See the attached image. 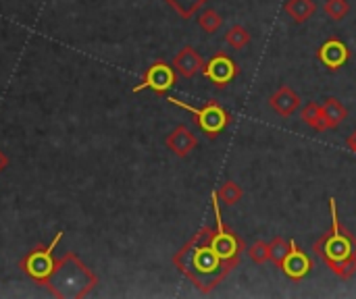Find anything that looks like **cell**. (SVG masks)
<instances>
[{
    "instance_id": "12",
    "label": "cell",
    "mask_w": 356,
    "mask_h": 299,
    "mask_svg": "<svg viewBox=\"0 0 356 299\" xmlns=\"http://www.w3.org/2000/svg\"><path fill=\"white\" fill-rule=\"evenodd\" d=\"M300 104H302L300 96H298L290 85H282V87L269 98V106H271L280 117H284V119H288V117H292L294 112H298V110H300Z\"/></svg>"
},
{
    "instance_id": "15",
    "label": "cell",
    "mask_w": 356,
    "mask_h": 299,
    "mask_svg": "<svg viewBox=\"0 0 356 299\" xmlns=\"http://www.w3.org/2000/svg\"><path fill=\"white\" fill-rule=\"evenodd\" d=\"M300 119L307 127L323 133L327 131V125H325V119H323V110H321V104L317 102H309L302 110H300Z\"/></svg>"
},
{
    "instance_id": "13",
    "label": "cell",
    "mask_w": 356,
    "mask_h": 299,
    "mask_svg": "<svg viewBox=\"0 0 356 299\" xmlns=\"http://www.w3.org/2000/svg\"><path fill=\"white\" fill-rule=\"evenodd\" d=\"M321 110H323V119H325L327 129H336V127H340L348 119V108L338 98H334V96L323 100Z\"/></svg>"
},
{
    "instance_id": "17",
    "label": "cell",
    "mask_w": 356,
    "mask_h": 299,
    "mask_svg": "<svg viewBox=\"0 0 356 299\" xmlns=\"http://www.w3.org/2000/svg\"><path fill=\"white\" fill-rule=\"evenodd\" d=\"M250 40H252V35H250V31H248L244 25H234V27H229L227 33H225V42H227V46H232L234 50H244V48L250 44Z\"/></svg>"
},
{
    "instance_id": "20",
    "label": "cell",
    "mask_w": 356,
    "mask_h": 299,
    "mask_svg": "<svg viewBox=\"0 0 356 299\" xmlns=\"http://www.w3.org/2000/svg\"><path fill=\"white\" fill-rule=\"evenodd\" d=\"M323 10L332 21H344L350 12V2L348 0H325Z\"/></svg>"
},
{
    "instance_id": "3",
    "label": "cell",
    "mask_w": 356,
    "mask_h": 299,
    "mask_svg": "<svg viewBox=\"0 0 356 299\" xmlns=\"http://www.w3.org/2000/svg\"><path fill=\"white\" fill-rule=\"evenodd\" d=\"M167 102H171V104H175V106H179V108H184V110H188V112H192L196 119V125L200 127V131H204L211 139H215L229 123H232V117H229V112L225 110V108H221L215 100H211L207 106H202V108H196V106H190V104H186V102H181V100H177V98H167Z\"/></svg>"
},
{
    "instance_id": "14",
    "label": "cell",
    "mask_w": 356,
    "mask_h": 299,
    "mask_svg": "<svg viewBox=\"0 0 356 299\" xmlns=\"http://www.w3.org/2000/svg\"><path fill=\"white\" fill-rule=\"evenodd\" d=\"M286 12L290 15V19L294 23H307L309 19H313V15L317 12V2L315 0H288L286 2Z\"/></svg>"
},
{
    "instance_id": "16",
    "label": "cell",
    "mask_w": 356,
    "mask_h": 299,
    "mask_svg": "<svg viewBox=\"0 0 356 299\" xmlns=\"http://www.w3.org/2000/svg\"><path fill=\"white\" fill-rule=\"evenodd\" d=\"M217 198H219V204H225V206H236L242 198H244V189L236 183V181H225L219 185V189L215 191Z\"/></svg>"
},
{
    "instance_id": "2",
    "label": "cell",
    "mask_w": 356,
    "mask_h": 299,
    "mask_svg": "<svg viewBox=\"0 0 356 299\" xmlns=\"http://www.w3.org/2000/svg\"><path fill=\"white\" fill-rule=\"evenodd\" d=\"M330 210H332V233L321 237L315 244V254L332 268V273L336 277H340L342 281H348L356 275V241L353 237H348L346 233H342L340 227V219H338V206L336 200H330Z\"/></svg>"
},
{
    "instance_id": "11",
    "label": "cell",
    "mask_w": 356,
    "mask_h": 299,
    "mask_svg": "<svg viewBox=\"0 0 356 299\" xmlns=\"http://www.w3.org/2000/svg\"><path fill=\"white\" fill-rule=\"evenodd\" d=\"M204 65H207V62L202 60V56H200L192 46H184V48L175 54V58H173V69H175V73L181 75L184 79H192L194 75L202 73Z\"/></svg>"
},
{
    "instance_id": "19",
    "label": "cell",
    "mask_w": 356,
    "mask_h": 299,
    "mask_svg": "<svg viewBox=\"0 0 356 299\" xmlns=\"http://www.w3.org/2000/svg\"><path fill=\"white\" fill-rule=\"evenodd\" d=\"M290 248H292V241H286L284 237H275V239L269 244V250H271V262H273L275 266H280V268H282L284 260H286V258H288V254H290Z\"/></svg>"
},
{
    "instance_id": "7",
    "label": "cell",
    "mask_w": 356,
    "mask_h": 299,
    "mask_svg": "<svg viewBox=\"0 0 356 299\" xmlns=\"http://www.w3.org/2000/svg\"><path fill=\"white\" fill-rule=\"evenodd\" d=\"M204 77H209L213 83H217L219 87L227 85L236 75H238V67L236 62L227 56V54H215L202 69Z\"/></svg>"
},
{
    "instance_id": "5",
    "label": "cell",
    "mask_w": 356,
    "mask_h": 299,
    "mask_svg": "<svg viewBox=\"0 0 356 299\" xmlns=\"http://www.w3.org/2000/svg\"><path fill=\"white\" fill-rule=\"evenodd\" d=\"M213 208H215V216H217V233H213L209 246L213 248V252L227 264H236L238 262V254L242 250V241H238L234 237V233H227L223 223H221V216H219V198L217 194L213 191Z\"/></svg>"
},
{
    "instance_id": "21",
    "label": "cell",
    "mask_w": 356,
    "mask_h": 299,
    "mask_svg": "<svg viewBox=\"0 0 356 299\" xmlns=\"http://www.w3.org/2000/svg\"><path fill=\"white\" fill-rule=\"evenodd\" d=\"M248 258L254 262V264H267L271 262V250H269V244L267 241H254L248 246Z\"/></svg>"
},
{
    "instance_id": "8",
    "label": "cell",
    "mask_w": 356,
    "mask_h": 299,
    "mask_svg": "<svg viewBox=\"0 0 356 299\" xmlns=\"http://www.w3.org/2000/svg\"><path fill=\"white\" fill-rule=\"evenodd\" d=\"M165 146L169 148V152H173L177 158H186L190 156L196 148H198V137L194 135V131L186 125H177L165 139Z\"/></svg>"
},
{
    "instance_id": "22",
    "label": "cell",
    "mask_w": 356,
    "mask_h": 299,
    "mask_svg": "<svg viewBox=\"0 0 356 299\" xmlns=\"http://www.w3.org/2000/svg\"><path fill=\"white\" fill-rule=\"evenodd\" d=\"M346 146H348V150H350V152H355L356 154V131L348 135V139H346Z\"/></svg>"
},
{
    "instance_id": "1",
    "label": "cell",
    "mask_w": 356,
    "mask_h": 299,
    "mask_svg": "<svg viewBox=\"0 0 356 299\" xmlns=\"http://www.w3.org/2000/svg\"><path fill=\"white\" fill-rule=\"evenodd\" d=\"M98 285V277L77 258L75 252H67L54 264V271L44 281L50 296L58 299L88 298Z\"/></svg>"
},
{
    "instance_id": "9",
    "label": "cell",
    "mask_w": 356,
    "mask_h": 299,
    "mask_svg": "<svg viewBox=\"0 0 356 299\" xmlns=\"http://www.w3.org/2000/svg\"><path fill=\"white\" fill-rule=\"evenodd\" d=\"M282 271L288 279L292 281H302L311 271H313V260L307 252H302L296 241H292V248H290V254L288 258L284 260L282 264Z\"/></svg>"
},
{
    "instance_id": "10",
    "label": "cell",
    "mask_w": 356,
    "mask_h": 299,
    "mask_svg": "<svg viewBox=\"0 0 356 299\" xmlns=\"http://www.w3.org/2000/svg\"><path fill=\"white\" fill-rule=\"evenodd\" d=\"M319 60L330 69V71H338L340 67H344L350 58V50L348 46L338 40V37H330L327 42H323V46L317 52Z\"/></svg>"
},
{
    "instance_id": "23",
    "label": "cell",
    "mask_w": 356,
    "mask_h": 299,
    "mask_svg": "<svg viewBox=\"0 0 356 299\" xmlns=\"http://www.w3.org/2000/svg\"><path fill=\"white\" fill-rule=\"evenodd\" d=\"M6 166H8V158H6V154H4V152L0 150V175H2L4 171H6Z\"/></svg>"
},
{
    "instance_id": "6",
    "label": "cell",
    "mask_w": 356,
    "mask_h": 299,
    "mask_svg": "<svg viewBox=\"0 0 356 299\" xmlns=\"http://www.w3.org/2000/svg\"><path fill=\"white\" fill-rule=\"evenodd\" d=\"M175 79H177V73L173 69V65H167L163 60H156L154 65L148 67V71L144 73V79L140 85H136L131 92L138 94L142 89H152L154 94L159 96H165L173 85H175Z\"/></svg>"
},
{
    "instance_id": "18",
    "label": "cell",
    "mask_w": 356,
    "mask_h": 299,
    "mask_svg": "<svg viewBox=\"0 0 356 299\" xmlns=\"http://www.w3.org/2000/svg\"><path fill=\"white\" fill-rule=\"evenodd\" d=\"M223 23V17L215 10V8H204L200 15H198V25L204 33H217L219 27Z\"/></svg>"
},
{
    "instance_id": "4",
    "label": "cell",
    "mask_w": 356,
    "mask_h": 299,
    "mask_svg": "<svg viewBox=\"0 0 356 299\" xmlns=\"http://www.w3.org/2000/svg\"><path fill=\"white\" fill-rule=\"evenodd\" d=\"M63 235H65L63 231L56 233L54 239L50 241V246H38L33 252H29V254L21 260L19 266H21V271H23L31 281L44 285V281L50 277V273L54 271V264H56V260L52 258V252H54V248H56V244L60 241Z\"/></svg>"
}]
</instances>
